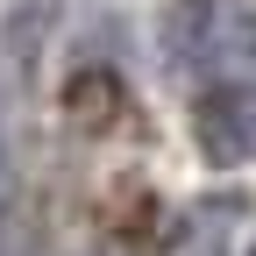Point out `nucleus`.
Returning <instances> with one entry per match:
<instances>
[{"label": "nucleus", "instance_id": "obj_1", "mask_svg": "<svg viewBox=\"0 0 256 256\" xmlns=\"http://www.w3.org/2000/svg\"><path fill=\"white\" fill-rule=\"evenodd\" d=\"M164 57L214 86L256 78V8L249 0H178L164 14Z\"/></svg>", "mask_w": 256, "mask_h": 256}, {"label": "nucleus", "instance_id": "obj_2", "mask_svg": "<svg viewBox=\"0 0 256 256\" xmlns=\"http://www.w3.org/2000/svg\"><path fill=\"white\" fill-rule=\"evenodd\" d=\"M200 142H206L214 164L249 156V100H242V86H214L200 100Z\"/></svg>", "mask_w": 256, "mask_h": 256}, {"label": "nucleus", "instance_id": "obj_3", "mask_svg": "<svg viewBox=\"0 0 256 256\" xmlns=\"http://www.w3.org/2000/svg\"><path fill=\"white\" fill-rule=\"evenodd\" d=\"M0 178H8V136H0Z\"/></svg>", "mask_w": 256, "mask_h": 256}]
</instances>
